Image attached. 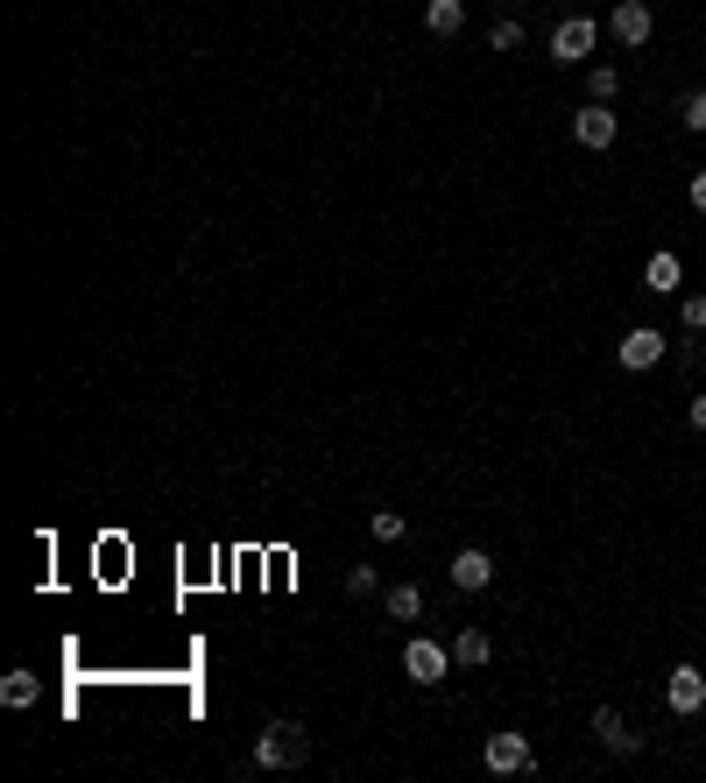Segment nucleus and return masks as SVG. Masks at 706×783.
I'll use <instances>...</instances> for the list:
<instances>
[{
	"instance_id": "423d86ee",
	"label": "nucleus",
	"mask_w": 706,
	"mask_h": 783,
	"mask_svg": "<svg viewBox=\"0 0 706 783\" xmlns=\"http://www.w3.org/2000/svg\"><path fill=\"white\" fill-rule=\"evenodd\" d=\"M614 353H622L629 374H643V368H657V360H665V333H657V325H636V333H622Z\"/></svg>"
},
{
	"instance_id": "f3484780",
	"label": "nucleus",
	"mask_w": 706,
	"mask_h": 783,
	"mask_svg": "<svg viewBox=\"0 0 706 783\" xmlns=\"http://www.w3.org/2000/svg\"><path fill=\"white\" fill-rule=\"evenodd\" d=\"M587 93L600 99V107H608V99L622 93V71H614V64H594V71H587Z\"/></svg>"
},
{
	"instance_id": "9b49d317",
	"label": "nucleus",
	"mask_w": 706,
	"mask_h": 783,
	"mask_svg": "<svg viewBox=\"0 0 706 783\" xmlns=\"http://www.w3.org/2000/svg\"><path fill=\"white\" fill-rule=\"evenodd\" d=\"M679 282H685V262H679V254H650V262H643V290H657V297H671V290H679Z\"/></svg>"
},
{
	"instance_id": "aec40b11",
	"label": "nucleus",
	"mask_w": 706,
	"mask_h": 783,
	"mask_svg": "<svg viewBox=\"0 0 706 783\" xmlns=\"http://www.w3.org/2000/svg\"><path fill=\"white\" fill-rule=\"evenodd\" d=\"M679 318H685V333H706V297H685Z\"/></svg>"
},
{
	"instance_id": "412c9836",
	"label": "nucleus",
	"mask_w": 706,
	"mask_h": 783,
	"mask_svg": "<svg viewBox=\"0 0 706 783\" xmlns=\"http://www.w3.org/2000/svg\"><path fill=\"white\" fill-rule=\"evenodd\" d=\"M693 213H706V170H693Z\"/></svg>"
},
{
	"instance_id": "2eb2a0df",
	"label": "nucleus",
	"mask_w": 706,
	"mask_h": 783,
	"mask_svg": "<svg viewBox=\"0 0 706 783\" xmlns=\"http://www.w3.org/2000/svg\"><path fill=\"white\" fill-rule=\"evenodd\" d=\"M0 699L8 706H36V671H8L0 677Z\"/></svg>"
},
{
	"instance_id": "1a4fd4ad",
	"label": "nucleus",
	"mask_w": 706,
	"mask_h": 783,
	"mask_svg": "<svg viewBox=\"0 0 706 783\" xmlns=\"http://www.w3.org/2000/svg\"><path fill=\"white\" fill-rule=\"evenodd\" d=\"M573 134H579V148H614V134H622V120H614V113H608V107L594 99V107L573 120Z\"/></svg>"
},
{
	"instance_id": "9d476101",
	"label": "nucleus",
	"mask_w": 706,
	"mask_h": 783,
	"mask_svg": "<svg viewBox=\"0 0 706 783\" xmlns=\"http://www.w3.org/2000/svg\"><path fill=\"white\" fill-rule=\"evenodd\" d=\"M453 586H467V593H488V586H494V558H488L480 544H467V551L453 558Z\"/></svg>"
},
{
	"instance_id": "4468645a",
	"label": "nucleus",
	"mask_w": 706,
	"mask_h": 783,
	"mask_svg": "<svg viewBox=\"0 0 706 783\" xmlns=\"http://www.w3.org/2000/svg\"><path fill=\"white\" fill-rule=\"evenodd\" d=\"M382 607H388V622H417V614H424V593H417V586H388Z\"/></svg>"
},
{
	"instance_id": "7ed1b4c3",
	"label": "nucleus",
	"mask_w": 706,
	"mask_h": 783,
	"mask_svg": "<svg viewBox=\"0 0 706 783\" xmlns=\"http://www.w3.org/2000/svg\"><path fill=\"white\" fill-rule=\"evenodd\" d=\"M459 656L453 650H439L431 636H417V642H403V671H410V685H445V671H453Z\"/></svg>"
},
{
	"instance_id": "f257e3e1",
	"label": "nucleus",
	"mask_w": 706,
	"mask_h": 783,
	"mask_svg": "<svg viewBox=\"0 0 706 783\" xmlns=\"http://www.w3.org/2000/svg\"><path fill=\"white\" fill-rule=\"evenodd\" d=\"M254 762H262V770H304V762H311L304 720H268L262 742H254Z\"/></svg>"
},
{
	"instance_id": "6ab92c4d",
	"label": "nucleus",
	"mask_w": 706,
	"mask_h": 783,
	"mask_svg": "<svg viewBox=\"0 0 706 783\" xmlns=\"http://www.w3.org/2000/svg\"><path fill=\"white\" fill-rule=\"evenodd\" d=\"M488 43H494V50H523V22H494Z\"/></svg>"
},
{
	"instance_id": "f8f14e48",
	"label": "nucleus",
	"mask_w": 706,
	"mask_h": 783,
	"mask_svg": "<svg viewBox=\"0 0 706 783\" xmlns=\"http://www.w3.org/2000/svg\"><path fill=\"white\" fill-rule=\"evenodd\" d=\"M453 656H459V664H467V671H480V664H488V656H494L488 628H459V636H453Z\"/></svg>"
},
{
	"instance_id": "20e7f679",
	"label": "nucleus",
	"mask_w": 706,
	"mask_h": 783,
	"mask_svg": "<svg viewBox=\"0 0 706 783\" xmlns=\"http://www.w3.org/2000/svg\"><path fill=\"white\" fill-rule=\"evenodd\" d=\"M665 706L679 720H693L699 706H706V671L699 664H671V677H665Z\"/></svg>"
},
{
	"instance_id": "f03ea898",
	"label": "nucleus",
	"mask_w": 706,
	"mask_h": 783,
	"mask_svg": "<svg viewBox=\"0 0 706 783\" xmlns=\"http://www.w3.org/2000/svg\"><path fill=\"white\" fill-rule=\"evenodd\" d=\"M480 762H488L494 776H530L537 770V748H530V734H488Z\"/></svg>"
},
{
	"instance_id": "4be33fe9",
	"label": "nucleus",
	"mask_w": 706,
	"mask_h": 783,
	"mask_svg": "<svg viewBox=\"0 0 706 783\" xmlns=\"http://www.w3.org/2000/svg\"><path fill=\"white\" fill-rule=\"evenodd\" d=\"M693 431H706V388L693 396Z\"/></svg>"
},
{
	"instance_id": "0eeeda50",
	"label": "nucleus",
	"mask_w": 706,
	"mask_h": 783,
	"mask_svg": "<svg viewBox=\"0 0 706 783\" xmlns=\"http://www.w3.org/2000/svg\"><path fill=\"white\" fill-rule=\"evenodd\" d=\"M608 28H614V43H629V50H636V43H650V8H643V0H614V8H608Z\"/></svg>"
},
{
	"instance_id": "ddd939ff",
	"label": "nucleus",
	"mask_w": 706,
	"mask_h": 783,
	"mask_svg": "<svg viewBox=\"0 0 706 783\" xmlns=\"http://www.w3.org/2000/svg\"><path fill=\"white\" fill-rule=\"evenodd\" d=\"M459 22H467L459 0H424V28H431V36H459Z\"/></svg>"
},
{
	"instance_id": "dca6fc26",
	"label": "nucleus",
	"mask_w": 706,
	"mask_h": 783,
	"mask_svg": "<svg viewBox=\"0 0 706 783\" xmlns=\"http://www.w3.org/2000/svg\"><path fill=\"white\" fill-rule=\"evenodd\" d=\"M368 530H374V544H403V530H410V522H403L396 508H374V516H368Z\"/></svg>"
},
{
	"instance_id": "a211bd4d",
	"label": "nucleus",
	"mask_w": 706,
	"mask_h": 783,
	"mask_svg": "<svg viewBox=\"0 0 706 783\" xmlns=\"http://www.w3.org/2000/svg\"><path fill=\"white\" fill-rule=\"evenodd\" d=\"M679 120H685V128H693V134H706V85H699V93H685Z\"/></svg>"
},
{
	"instance_id": "6e6552de",
	"label": "nucleus",
	"mask_w": 706,
	"mask_h": 783,
	"mask_svg": "<svg viewBox=\"0 0 706 783\" xmlns=\"http://www.w3.org/2000/svg\"><path fill=\"white\" fill-rule=\"evenodd\" d=\"M594 734H600V748H608V756H636V748H643V734L629 727L622 713H608V706L594 713Z\"/></svg>"
},
{
	"instance_id": "39448f33",
	"label": "nucleus",
	"mask_w": 706,
	"mask_h": 783,
	"mask_svg": "<svg viewBox=\"0 0 706 783\" xmlns=\"http://www.w3.org/2000/svg\"><path fill=\"white\" fill-rule=\"evenodd\" d=\"M594 36H600V28L587 22V14H565V22L551 28V57H559V64H579V57L594 50Z\"/></svg>"
}]
</instances>
